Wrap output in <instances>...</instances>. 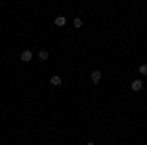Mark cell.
Returning a JSON list of instances; mask_svg holds the SVG:
<instances>
[{
	"mask_svg": "<svg viewBox=\"0 0 147 145\" xmlns=\"http://www.w3.org/2000/svg\"><path fill=\"white\" fill-rule=\"evenodd\" d=\"M20 57H22V61H24V63H30L34 55H32V51H30V49H26V51H22V55H20Z\"/></svg>",
	"mask_w": 147,
	"mask_h": 145,
	"instance_id": "6da1fadb",
	"label": "cell"
},
{
	"mask_svg": "<svg viewBox=\"0 0 147 145\" xmlns=\"http://www.w3.org/2000/svg\"><path fill=\"white\" fill-rule=\"evenodd\" d=\"M92 82H94V84H98V82H100V78H102V73L100 71H92Z\"/></svg>",
	"mask_w": 147,
	"mask_h": 145,
	"instance_id": "7a4b0ae2",
	"label": "cell"
},
{
	"mask_svg": "<svg viewBox=\"0 0 147 145\" xmlns=\"http://www.w3.org/2000/svg\"><path fill=\"white\" fill-rule=\"evenodd\" d=\"M141 86H143V82H141V80H139V78H136V80H134V82H131V90H141Z\"/></svg>",
	"mask_w": 147,
	"mask_h": 145,
	"instance_id": "3957f363",
	"label": "cell"
},
{
	"mask_svg": "<svg viewBox=\"0 0 147 145\" xmlns=\"http://www.w3.org/2000/svg\"><path fill=\"white\" fill-rule=\"evenodd\" d=\"M49 82H51L53 86H57V84H61V77H57V75H53V77L49 78Z\"/></svg>",
	"mask_w": 147,
	"mask_h": 145,
	"instance_id": "277c9868",
	"label": "cell"
},
{
	"mask_svg": "<svg viewBox=\"0 0 147 145\" xmlns=\"http://www.w3.org/2000/svg\"><path fill=\"white\" fill-rule=\"evenodd\" d=\"M65 22H67L65 16H57L55 18V26H65Z\"/></svg>",
	"mask_w": 147,
	"mask_h": 145,
	"instance_id": "5b68a950",
	"label": "cell"
},
{
	"mask_svg": "<svg viewBox=\"0 0 147 145\" xmlns=\"http://www.w3.org/2000/svg\"><path fill=\"white\" fill-rule=\"evenodd\" d=\"M47 57H49V53H47L45 49H43V51H39V59H41V61H47Z\"/></svg>",
	"mask_w": 147,
	"mask_h": 145,
	"instance_id": "8992f818",
	"label": "cell"
},
{
	"mask_svg": "<svg viewBox=\"0 0 147 145\" xmlns=\"http://www.w3.org/2000/svg\"><path fill=\"white\" fill-rule=\"evenodd\" d=\"M75 28H80V26H82V20H80V18H75Z\"/></svg>",
	"mask_w": 147,
	"mask_h": 145,
	"instance_id": "52a82bcc",
	"label": "cell"
},
{
	"mask_svg": "<svg viewBox=\"0 0 147 145\" xmlns=\"http://www.w3.org/2000/svg\"><path fill=\"white\" fill-rule=\"evenodd\" d=\"M139 73H141V75H147V65H141V67H139Z\"/></svg>",
	"mask_w": 147,
	"mask_h": 145,
	"instance_id": "ba28073f",
	"label": "cell"
},
{
	"mask_svg": "<svg viewBox=\"0 0 147 145\" xmlns=\"http://www.w3.org/2000/svg\"><path fill=\"white\" fill-rule=\"evenodd\" d=\"M86 145H94V143H86Z\"/></svg>",
	"mask_w": 147,
	"mask_h": 145,
	"instance_id": "9c48e42d",
	"label": "cell"
}]
</instances>
